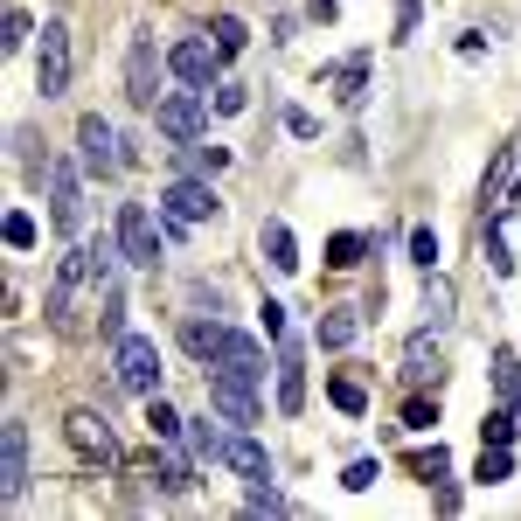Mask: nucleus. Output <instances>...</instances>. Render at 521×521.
<instances>
[{"mask_svg": "<svg viewBox=\"0 0 521 521\" xmlns=\"http://www.w3.org/2000/svg\"><path fill=\"white\" fill-rule=\"evenodd\" d=\"M181 341H188L195 362H209V369H244V376L264 383V348L251 341V334H230V327H216V320H188Z\"/></svg>", "mask_w": 521, "mask_h": 521, "instance_id": "f257e3e1", "label": "nucleus"}, {"mask_svg": "<svg viewBox=\"0 0 521 521\" xmlns=\"http://www.w3.org/2000/svg\"><path fill=\"white\" fill-rule=\"evenodd\" d=\"M84 285H98V271H91V251H70V258L56 264V278H49V299H42L49 327L77 334V292H84Z\"/></svg>", "mask_w": 521, "mask_h": 521, "instance_id": "f03ea898", "label": "nucleus"}, {"mask_svg": "<svg viewBox=\"0 0 521 521\" xmlns=\"http://www.w3.org/2000/svg\"><path fill=\"white\" fill-rule=\"evenodd\" d=\"M35 91H42V98H63V91H70V28H63V21H42V42H35Z\"/></svg>", "mask_w": 521, "mask_h": 521, "instance_id": "7ed1b4c3", "label": "nucleus"}, {"mask_svg": "<svg viewBox=\"0 0 521 521\" xmlns=\"http://www.w3.org/2000/svg\"><path fill=\"white\" fill-rule=\"evenodd\" d=\"M209 403H216L230 424H258V417H264L258 376H244V369H209Z\"/></svg>", "mask_w": 521, "mask_h": 521, "instance_id": "20e7f679", "label": "nucleus"}, {"mask_svg": "<svg viewBox=\"0 0 521 521\" xmlns=\"http://www.w3.org/2000/svg\"><path fill=\"white\" fill-rule=\"evenodd\" d=\"M119 390L126 396H160V348L146 334H119Z\"/></svg>", "mask_w": 521, "mask_h": 521, "instance_id": "39448f33", "label": "nucleus"}, {"mask_svg": "<svg viewBox=\"0 0 521 521\" xmlns=\"http://www.w3.org/2000/svg\"><path fill=\"white\" fill-rule=\"evenodd\" d=\"M63 438H70L77 459H91V466H119V438H112V424H105L98 410H70V417H63Z\"/></svg>", "mask_w": 521, "mask_h": 521, "instance_id": "423d86ee", "label": "nucleus"}, {"mask_svg": "<svg viewBox=\"0 0 521 521\" xmlns=\"http://www.w3.org/2000/svg\"><path fill=\"white\" fill-rule=\"evenodd\" d=\"M153 126L167 132V139H181V146H188V139H202V126H209V105H202L195 91H167V98L153 105Z\"/></svg>", "mask_w": 521, "mask_h": 521, "instance_id": "0eeeda50", "label": "nucleus"}, {"mask_svg": "<svg viewBox=\"0 0 521 521\" xmlns=\"http://www.w3.org/2000/svg\"><path fill=\"white\" fill-rule=\"evenodd\" d=\"M49 223H56V237L84 230V188H77V174L63 160H49Z\"/></svg>", "mask_w": 521, "mask_h": 521, "instance_id": "6e6552de", "label": "nucleus"}, {"mask_svg": "<svg viewBox=\"0 0 521 521\" xmlns=\"http://www.w3.org/2000/svg\"><path fill=\"white\" fill-rule=\"evenodd\" d=\"M119 251H126V264H139V271H153V258H160V230H153V216H146L139 202L119 209Z\"/></svg>", "mask_w": 521, "mask_h": 521, "instance_id": "1a4fd4ad", "label": "nucleus"}, {"mask_svg": "<svg viewBox=\"0 0 521 521\" xmlns=\"http://www.w3.org/2000/svg\"><path fill=\"white\" fill-rule=\"evenodd\" d=\"M0 487H7V501H28V424L21 417H7L0 424Z\"/></svg>", "mask_w": 521, "mask_h": 521, "instance_id": "9d476101", "label": "nucleus"}, {"mask_svg": "<svg viewBox=\"0 0 521 521\" xmlns=\"http://www.w3.org/2000/svg\"><path fill=\"white\" fill-rule=\"evenodd\" d=\"M77 146H84V167H91L98 181H105V174H119V132L105 126L98 112H84V119H77Z\"/></svg>", "mask_w": 521, "mask_h": 521, "instance_id": "9b49d317", "label": "nucleus"}, {"mask_svg": "<svg viewBox=\"0 0 521 521\" xmlns=\"http://www.w3.org/2000/svg\"><path fill=\"white\" fill-rule=\"evenodd\" d=\"M126 98H132V105H146V112L160 105V56H153L146 35L132 42V56H126Z\"/></svg>", "mask_w": 521, "mask_h": 521, "instance_id": "f8f14e48", "label": "nucleus"}, {"mask_svg": "<svg viewBox=\"0 0 521 521\" xmlns=\"http://www.w3.org/2000/svg\"><path fill=\"white\" fill-rule=\"evenodd\" d=\"M521 202V146H501V160L487 167V216H508Z\"/></svg>", "mask_w": 521, "mask_h": 521, "instance_id": "ddd939ff", "label": "nucleus"}, {"mask_svg": "<svg viewBox=\"0 0 521 521\" xmlns=\"http://www.w3.org/2000/svg\"><path fill=\"white\" fill-rule=\"evenodd\" d=\"M160 202H167L174 223H209V216H216V195H209V181H195V174H181Z\"/></svg>", "mask_w": 521, "mask_h": 521, "instance_id": "4468645a", "label": "nucleus"}, {"mask_svg": "<svg viewBox=\"0 0 521 521\" xmlns=\"http://www.w3.org/2000/svg\"><path fill=\"white\" fill-rule=\"evenodd\" d=\"M278 410L285 417L306 410V355H299V341H278Z\"/></svg>", "mask_w": 521, "mask_h": 521, "instance_id": "2eb2a0df", "label": "nucleus"}, {"mask_svg": "<svg viewBox=\"0 0 521 521\" xmlns=\"http://www.w3.org/2000/svg\"><path fill=\"white\" fill-rule=\"evenodd\" d=\"M216 63H223V49H216V42H195V35H188V42H174V77H181V84H209V77H216Z\"/></svg>", "mask_w": 521, "mask_h": 521, "instance_id": "dca6fc26", "label": "nucleus"}, {"mask_svg": "<svg viewBox=\"0 0 521 521\" xmlns=\"http://www.w3.org/2000/svg\"><path fill=\"white\" fill-rule=\"evenodd\" d=\"M403 376H410V383H438V376H445V348H438L431 334H410V348H403Z\"/></svg>", "mask_w": 521, "mask_h": 521, "instance_id": "f3484780", "label": "nucleus"}, {"mask_svg": "<svg viewBox=\"0 0 521 521\" xmlns=\"http://www.w3.org/2000/svg\"><path fill=\"white\" fill-rule=\"evenodd\" d=\"M327 91H334L341 105H362V98H369V56H348V63H334V70H327Z\"/></svg>", "mask_w": 521, "mask_h": 521, "instance_id": "a211bd4d", "label": "nucleus"}, {"mask_svg": "<svg viewBox=\"0 0 521 521\" xmlns=\"http://www.w3.org/2000/svg\"><path fill=\"white\" fill-rule=\"evenodd\" d=\"M223 459H230L244 480H271V459H264V445H258V438H244V431L230 438V452H223Z\"/></svg>", "mask_w": 521, "mask_h": 521, "instance_id": "6ab92c4d", "label": "nucleus"}, {"mask_svg": "<svg viewBox=\"0 0 521 521\" xmlns=\"http://www.w3.org/2000/svg\"><path fill=\"white\" fill-rule=\"evenodd\" d=\"M264 258H271V271H299V244L285 223H264Z\"/></svg>", "mask_w": 521, "mask_h": 521, "instance_id": "aec40b11", "label": "nucleus"}, {"mask_svg": "<svg viewBox=\"0 0 521 521\" xmlns=\"http://www.w3.org/2000/svg\"><path fill=\"white\" fill-rule=\"evenodd\" d=\"M146 431H153L160 445H174V438H181V417H174V403H160V396H146Z\"/></svg>", "mask_w": 521, "mask_h": 521, "instance_id": "412c9836", "label": "nucleus"}, {"mask_svg": "<svg viewBox=\"0 0 521 521\" xmlns=\"http://www.w3.org/2000/svg\"><path fill=\"white\" fill-rule=\"evenodd\" d=\"M327 396H334V410H348V417H362V410H369V390H362L355 376H334V383H327Z\"/></svg>", "mask_w": 521, "mask_h": 521, "instance_id": "4be33fe9", "label": "nucleus"}, {"mask_svg": "<svg viewBox=\"0 0 521 521\" xmlns=\"http://www.w3.org/2000/svg\"><path fill=\"white\" fill-rule=\"evenodd\" d=\"M181 167H188V174H223V167H230V153H223V146H195V139H188Z\"/></svg>", "mask_w": 521, "mask_h": 521, "instance_id": "5701e85b", "label": "nucleus"}, {"mask_svg": "<svg viewBox=\"0 0 521 521\" xmlns=\"http://www.w3.org/2000/svg\"><path fill=\"white\" fill-rule=\"evenodd\" d=\"M355 334H362V320H355V313H327V320H320V348H348Z\"/></svg>", "mask_w": 521, "mask_h": 521, "instance_id": "b1692460", "label": "nucleus"}, {"mask_svg": "<svg viewBox=\"0 0 521 521\" xmlns=\"http://www.w3.org/2000/svg\"><path fill=\"white\" fill-rule=\"evenodd\" d=\"M188 445H195V459H223V452H230V438H223L209 417H202V424H188Z\"/></svg>", "mask_w": 521, "mask_h": 521, "instance_id": "393cba45", "label": "nucleus"}, {"mask_svg": "<svg viewBox=\"0 0 521 521\" xmlns=\"http://www.w3.org/2000/svg\"><path fill=\"white\" fill-rule=\"evenodd\" d=\"M153 480H160L167 494H188V459H181V452H160V459H153Z\"/></svg>", "mask_w": 521, "mask_h": 521, "instance_id": "a878e982", "label": "nucleus"}, {"mask_svg": "<svg viewBox=\"0 0 521 521\" xmlns=\"http://www.w3.org/2000/svg\"><path fill=\"white\" fill-rule=\"evenodd\" d=\"M515 403H501V410H487V424H480V438H487V445H515Z\"/></svg>", "mask_w": 521, "mask_h": 521, "instance_id": "bb28decb", "label": "nucleus"}, {"mask_svg": "<svg viewBox=\"0 0 521 521\" xmlns=\"http://www.w3.org/2000/svg\"><path fill=\"white\" fill-rule=\"evenodd\" d=\"M362 251H369V244H362L355 230H341V237L327 244V264H334V271H355V264H362Z\"/></svg>", "mask_w": 521, "mask_h": 521, "instance_id": "cd10ccee", "label": "nucleus"}, {"mask_svg": "<svg viewBox=\"0 0 521 521\" xmlns=\"http://www.w3.org/2000/svg\"><path fill=\"white\" fill-rule=\"evenodd\" d=\"M209 35H216V49H223V56H237V49H244V42H251V35H244V21H237V14H216V21H209Z\"/></svg>", "mask_w": 521, "mask_h": 521, "instance_id": "c85d7f7f", "label": "nucleus"}, {"mask_svg": "<svg viewBox=\"0 0 521 521\" xmlns=\"http://www.w3.org/2000/svg\"><path fill=\"white\" fill-rule=\"evenodd\" d=\"M508 473H515V459H508V445H487V452H480V487H501Z\"/></svg>", "mask_w": 521, "mask_h": 521, "instance_id": "c756f323", "label": "nucleus"}, {"mask_svg": "<svg viewBox=\"0 0 521 521\" xmlns=\"http://www.w3.org/2000/svg\"><path fill=\"white\" fill-rule=\"evenodd\" d=\"M494 383H501V396L521 410V355H494Z\"/></svg>", "mask_w": 521, "mask_h": 521, "instance_id": "7c9ffc66", "label": "nucleus"}, {"mask_svg": "<svg viewBox=\"0 0 521 521\" xmlns=\"http://www.w3.org/2000/svg\"><path fill=\"white\" fill-rule=\"evenodd\" d=\"M7 251H35V216L28 209H7Z\"/></svg>", "mask_w": 521, "mask_h": 521, "instance_id": "2f4dec72", "label": "nucleus"}, {"mask_svg": "<svg viewBox=\"0 0 521 521\" xmlns=\"http://www.w3.org/2000/svg\"><path fill=\"white\" fill-rule=\"evenodd\" d=\"M410 473H417V480H445V473H452V452H445V445H431V452H417V459H410Z\"/></svg>", "mask_w": 521, "mask_h": 521, "instance_id": "473e14b6", "label": "nucleus"}, {"mask_svg": "<svg viewBox=\"0 0 521 521\" xmlns=\"http://www.w3.org/2000/svg\"><path fill=\"white\" fill-rule=\"evenodd\" d=\"M244 508H251V515H285V494H278V487H264V480H251Z\"/></svg>", "mask_w": 521, "mask_h": 521, "instance_id": "72a5a7b5", "label": "nucleus"}, {"mask_svg": "<svg viewBox=\"0 0 521 521\" xmlns=\"http://www.w3.org/2000/svg\"><path fill=\"white\" fill-rule=\"evenodd\" d=\"M487 258H494V271H515V251L501 237V216H487Z\"/></svg>", "mask_w": 521, "mask_h": 521, "instance_id": "f704fd0d", "label": "nucleus"}, {"mask_svg": "<svg viewBox=\"0 0 521 521\" xmlns=\"http://www.w3.org/2000/svg\"><path fill=\"white\" fill-rule=\"evenodd\" d=\"M403 424H410V431H431V424H438V403H431V396H410V403H403Z\"/></svg>", "mask_w": 521, "mask_h": 521, "instance_id": "c9c22d12", "label": "nucleus"}, {"mask_svg": "<svg viewBox=\"0 0 521 521\" xmlns=\"http://www.w3.org/2000/svg\"><path fill=\"white\" fill-rule=\"evenodd\" d=\"M376 480H383V466H376V459H355V466H348V480H341V487H348V494H369V487H376Z\"/></svg>", "mask_w": 521, "mask_h": 521, "instance_id": "e433bc0d", "label": "nucleus"}, {"mask_svg": "<svg viewBox=\"0 0 521 521\" xmlns=\"http://www.w3.org/2000/svg\"><path fill=\"white\" fill-rule=\"evenodd\" d=\"M244 105H251V91H244V84H216V112H223V119H237Z\"/></svg>", "mask_w": 521, "mask_h": 521, "instance_id": "4c0bfd02", "label": "nucleus"}, {"mask_svg": "<svg viewBox=\"0 0 521 521\" xmlns=\"http://www.w3.org/2000/svg\"><path fill=\"white\" fill-rule=\"evenodd\" d=\"M410 258L431 271V264H438V237H431V230H410Z\"/></svg>", "mask_w": 521, "mask_h": 521, "instance_id": "58836bf2", "label": "nucleus"}, {"mask_svg": "<svg viewBox=\"0 0 521 521\" xmlns=\"http://www.w3.org/2000/svg\"><path fill=\"white\" fill-rule=\"evenodd\" d=\"M28 35H35V21H28V14H21V7H14V14H7V35H0V42H7V49H21V42H28Z\"/></svg>", "mask_w": 521, "mask_h": 521, "instance_id": "ea45409f", "label": "nucleus"}, {"mask_svg": "<svg viewBox=\"0 0 521 521\" xmlns=\"http://www.w3.org/2000/svg\"><path fill=\"white\" fill-rule=\"evenodd\" d=\"M258 313H264V334H271V341H285V306H278V299H264Z\"/></svg>", "mask_w": 521, "mask_h": 521, "instance_id": "a19ab883", "label": "nucleus"}, {"mask_svg": "<svg viewBox=\"0 0 521 521\" xmlns=\"http://www.w3.org/2000/svg\"><path fill=\"white\" fill-rule=\"evenodd\" d=\"M285 126H292V139H313V132H320V119H313V112H285Z\"/></svg>", "mask_w": 521, "mask_h": 521, "instance_id": "79ce46f5", "label": "nucleus"}]
</instances>
